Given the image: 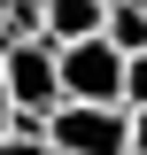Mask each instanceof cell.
I'll use <instances>...</instances> for the list:
<instances>
[{
    "mask_svg": "<svg viewBox=\"0 0 147 155\" xmlns=\"http://www.w3.org/2000/svg\"><path fill=\"white\" fill-rule=\"evenodd\" d=\"M124 109H147V54H124Z\"/></svg>",
    "mask_w": 147,
    "mask_h": 155,
    "instance_id": "obj_8",
    "label": "cell"
},
{
    "mask_svg": "<svg viewBox=\"0 0 147 155\" xmlns=\"http://www.w3.org/2000/svg\"><path fill=\"white\" fill-rule=\"evenodd\" d=\"M54 70H62V101H124V54H116L101 31L70 39L54 54Z\"/></svg>",
    "mask_w": 147,
    "mask_h": 155,
    "instance_id": "obj_3",
    "label": "cell"
},
{
    "mask_svg": "<svg viewBox=\"0 0 147 155\" xmlns=\"http://www.w3.org/2000/svg\"><path fill=\"white\" fill-rule=\"evenodd\" d=\"M109 23V0H47V39L70 47V39H93Z\"/></svg>",
    "mask_w": 147,
    "mask_h": 155,
    "instance_id": "obj_4",
    "label": "cell"
},
{
    "mask_svg": "<svg viewBox=\"0 0 147 155\" xmlns=\"http://www.w3.org/2000/svg\"><path fill=\"white\" fill-rule=\"evenodd\" d=\"M132 155H147V109H132Z\"/></svg>",
    "mask_w": 147,
    "mask_h": 155,
    "instance_id": "obj_9",
    "label": "cell"
},
{
    "mask_svg": "<svg viewBox=\"0 0 147 155\" xmlns=\"http://www.w3.org/2000/svg\"><path fill=\"white\" fill-rule=\"evenodd\" d=\"M47 147L54 155H132V109L124 101H54Z\"/></svg>",
    "mask_w": 147,
    "mask_h": 155,
    "instance_id": "obj_1",
    "label": "cell"
},
{
    "mask_svg": "<svg viewBox=\"0 0 147 155\" xmlns=\"http://www.w3.org/2000/svg\"><path fill=\"white\" fill-rule=\"evenodd\" d=\"M8 116H16V101H8V70H0V124H8Z\"/></svg>",
    "mask_w": 147,
    "mask_h": 155,
    "instance_id": "obj_10",
    "label": "cell"
},
{
    "mask_svg": "<svg viewBox=\"0 0 147 155\" xmlns=\"http://www.w3.org/2000/svg\"><path fill=\"white\" fill-rule=\"evenodd\" d=\"M116 54H147V0H109V23H101Z\"/></svg>",
    "mask_w": 147,
    "mask_h": 155,
    "instance_id": "obj_5",
    "label": "cell"
},
{
    "mask_svg": "<svg viewBox=\"0 0 147 155\" xmlns=\"http://www.w3.org/2000/svg\"><path fill=\"white\" fill-rule=\"evenodd\" d=\"M0 155H54L47 132H16V124H0Z\"/></svg>",
    "mask_w": 147,
    "mask_h": 155,
    "instance_id": "obj_7",
    "label": "cell"
},
{
    "mask_svg": "<svg viewBox=\"0 0 147 155\" xmlns=\"http://www.w3.org/2000/svg\"><path fill=\"white\" fill-rule=\"evenodd\" d=\"M54 39H16V47H0V70H8V101L16 116H47L62 101V70H54Z\"/></svg>",
    "mask_w": 147,
    "mask_h": 155,
    "instance_id": "obj_2",
    "label": "cell"
},
{
    "mask_svg": "<svg viewBox=\"0 0 147 155\" xmlns=\"http://www.w3.org/2000/svg\"><path fill=\"white\" fill-rule=\"evenodd\" d=\"M16 39H47V0H0V47Z\"/></svg>",
    "mask_w": 147,
    "mask_h": 155,
    "instance_id": "obj_6",
    "label": "cell"
}]
</instances>
